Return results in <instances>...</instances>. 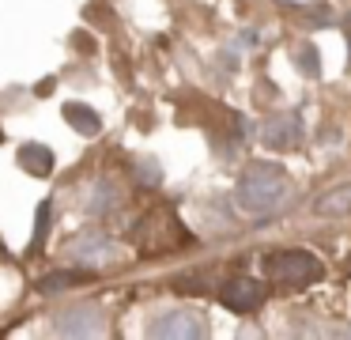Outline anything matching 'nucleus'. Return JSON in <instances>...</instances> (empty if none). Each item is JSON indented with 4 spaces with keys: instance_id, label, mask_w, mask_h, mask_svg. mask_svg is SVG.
<instances>
[{
    "instance_id": "f257e3e1",
    "label": "nucleus",
    "mask_w": 351,
    "mask_h": 340,
    "mask_svg": "<svg viewBox=\"0 0 351 340\" xmlns=\"http://www.w3.org/2000/svg\"><path fill=\"white\" fill-rule=\"evenodd\" d=\"M291 201V178L276 163H253L234 185V204L245 216H276Z\"/></svg>"
},
{
    "instance_id": "f03ea898",
    "label": "nucleus",
    "mask_w": 351,
    "mask_h": 340,
    "mask_svg": "<svg viewBox=\"0 0 351 340\" xmlns=\"http://www.w3.org/2000/svg\"><path fill=\"white\" fill-rule=\"evenodd\" d=\"M268 280H276V284H287V287H306L313 284V280H321V261L313 253H306V249H283V253H272L265 264Z\"/></svg>"
},
{
    "instance_id": "7ed1b4c3",
    "label": "nucleus",
    "mask_w": 351,
    "mask_h": 340,
    "mask_svg": "<svg viewBox=\"0 0 351 340\" xmlns=\"http://www.w3.org/2000/svg\"><path fill=\"white\" fill-rule=\"evenodd\" d=\"M208 332L204 314L197 310H167L152 321V337H170V340H197Z\"/></svg>"
},
{
    "instance_id": "20e7f679",
    "label": "nucleus",
    "mask_w": 351,
    "mask_h": 340,
    "mask_svg": "<svg viewBox=\"0 0 351 340\" xmlns=\"http://www.w3.org/2000/svg\"><path fill=\"white\" fill-rule=\"evenodd\" d=\"M298 140H302V117H298V113L280 110V113L261 121V144H268V148L291 151Z\"/></svg>"
},
{
    "instance_id": "39448f33",
    "label": "nucleus",
    "mask_w": 351,
    "mask_h": 340,
    "mask_svg": "<svg viewBox=\"0 0 351 340\" xmlns=\"http://www.w3.org/2000/svg\"><path fill=\"white\" fill-rule=\"evenodd\" d=\"M57 332L64 337H102L106 321H102L99 306H69L57 314Z\"/></svg>"
},
{
    "instance_id": "423d86ee",
    "label": "nucleus",
    "mask_w": 351,
    "mask_h": 340,
    "mask_svg": "<svg viewBox=\"0 0 351 340\" xmlns=\"http://www.w3.org/2000/svg\"><path fill=\"white\" fill-rule=\"evenodd\" d=\"M69 257L95 269V264H106L110 257H117V246L102 231H84V234H76V238L69 242Z\"/></svg>"
},
{
    "instance_id": "0eeeda50",
    "label": "nucleus",
    "mask_w": 351,
    "mask_h": 340,
    "mask_svg": "<svg viewBox=\"0 0 351 340\" xmlns=\"http://www.w3.org/2000/svg\"><path fill=\"white\" fill-rule=\"evenodd\" d=\"M219 302L227 310H234V314H250V310H257L261 302H265V287H261V280L238 276V280H230V284H223Z\"/></svg>"
},
{
    "instance_id": "6e6552de",
    "label": "nucleus",
    "mask_w": 351,
    "mask_h": 340,
    "mask_svg": "<svg viewBox=\"0 0 351 340\" xmlns=\"http://www.w3.org/2000/svg\"><path fill=\"white\" fill-rule=\"evenodd\" d=\"M19 166L27 174H34V178H49L53 174V151L46 144H23L19 148Z\"/></svg>"
},
{
    "instance_id": "1a4fd4ad",
    "label": "nucleus",
    "mask_w": 351,
    "mask_h": 340,
    "mask_svg": "<svg viewBox=\"0 0 351 340\" xmlns=\"http://www.w3.org/2000/svg\"><path fill=\"white\" fill-rule=\"evenodd\" d=\"M313 212H317V216H348L351 212V181L332 185L328 193H321L317 201H313Z\"/></svg>"
},
{
    "instance_id": "9d476101",
    "label": "nucleus",
    "mask_w": 351,
    "mask_h": 340,
    "mask_svg": "<svg viewBox=\"0 0 351 340\" xmlns=\"http://www.w3.org/2000/svg\"><path fill=\"white\" fill-rule=\"evenodd\" d=\"M61 110H64V121H69V125L76 128L80 136H95V133L102 128L99 113H95L91 106H84V102H64Z\"/></svg>"
},
{
    "instance_id": "9b49d317",
    "label": "nucleus",
    "mask_w": 351,
    "mask_h": 340,
    "mask_svg": "<svg viewBox=\"0 0 351 340\" xmlns=\"http://www.w3.org/2000/svg\"><path fill=\"white\" fill-rule=\"evenodd\" d=\"M87 208L95 212V216H106V212H114L117 208V185L114 181H95L91 185V201H87Z\"/></svg>"
},
{
    "instance_id": "f8f14e48",
    "label": "nucleus",
    "mask_w": 351,
    "mask_h": 340,
    "mask_svg": "<svg viewBox=\"0 0 351 340\" xmlns=\"http://www.w3.org/2000/svg\"><path fill=\"white\" fill-rule=\"evenodd\" d=\"M87 272H49V276L38 280V291L42 295H57V291H69V287L84 284Z\"/></svg>"
},
{
    "instance_id": "ddd939ff",
    "label": "nucleus",
    "mask_w": 351,
    "mask_h": 340,
    "mask_svg": "<svg viewBox=\"0 0 351 340\" xmlns=\"http://www.w3.org/2000/svg\"><path fill=\"white\" fill-rule=\"evenodd\" d=\"M291 60H295L298 68H302V76H321V60H317V49H313V45H298L295 53H291Z\"/></svg>"
},
{
    "instance_id": "4468645a",
    "label": "nucleus",
    "mask_w": 351,
    "mask_h": 340,
    "mask_svg": "<svg viewBox=\"0 0 351 340\" xmlns=\"http://www.w3.org/2000/svg\"><path fill=\"white\" fill-rule=\"evenodd\" d=\"M46 234H49V204L38 208V223H34V238H31V253H38L46 246Z\"/></svg>"
},
{
    "instance_id": "2eb2a0df",
    "label": "nucleus",
    "mask_w": 351,
    "mask_h": 340,
    "mask_svg": "<svg viewBox=\"0 0 351 340\" xmlns=\"http://www.w3.org/2000/svg\"><path fill=\"white\" fill-rule=\"evenodd\" d=\"M136 178L144 181V185H159V181H162V170H159V163H152V159H144V163H136Z\"/></svg>"
},
{
    "instance_id": "dca6fc26",
    "label": "nucleus",
    "mask_w": 351,
    "mask_h": 340,
    "mask_svg": "<svg viewBox=\"0 0 351 340\" xmlns=\"http://www.w3.org/2000/svg\"><path fill=\"white\" fill-rule=\"evenodd\" d=\"M348 49H351V19H348Z\"/></svg>"
},
{
    "instance_id": "f3484780",
    "label": "nucleus",
    "mask_w": 351,
    "mask_h": 340,
    "mask_svg": "<svg viewBox=\"0 0 351 340\" xmlns=\"http://www.w3.org/2000/svg\"><path fill=\"white\" fill-rule=\"evenodd\" d=\"M0 257H8V253H4V242H0Z\"/></svg>"
}]
</instances>
